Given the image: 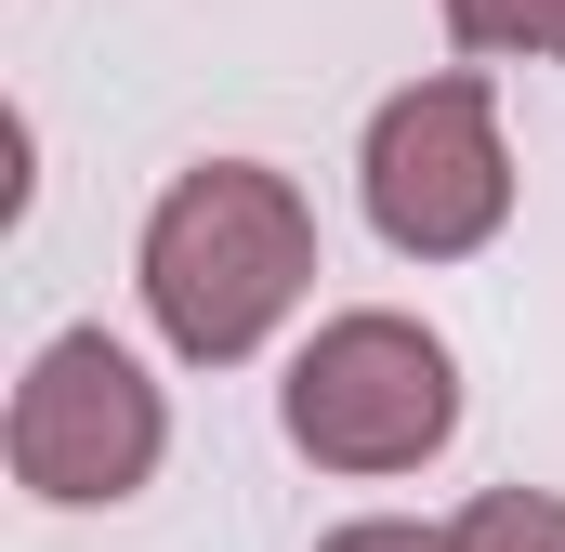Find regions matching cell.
Here are the masks:
<instances>
[{
  "label": "cell",
  "mask_w": 565,
  "mask_h": 552,
  "mask_svg": "<svg viewBox=\"0 0 565 552\" xmlns=\"http://www.w3.org/2000/svg\"><path fill=\"white\" fill-rule=\"evenodd\" d=\"M316 289V211L264 158H198L145 211V316L184 369H237L277 342V316Z\"/></svg>",
  "instance_id": "1"
},
{
  "label": "cell",
  "mask_w": 565,
  "mask_h": 552,
  "mask_svg": "<svg viewBox=\"0 0 565 552\" xmlns=\"http://www.w3.org/2000/svg\"><path fill=\"white\" fill-rule=\"evenodd\" d=\"M277 421H289V447L316 474H422L434 447L460 434V369H447V342H434L422 316L355 302V316H329L289 355Z\"/></svg>",
  "instance_id": "2"
},
{
  "label": "cell",
  "mask_w": 565,
  "mask_h": 552,
  "mask_svg": "<svg viewBox=\"0 0 565 552\" xmlns=\"http://www.w3.org/2000/svg\"><path fill=\"white\" fill-rule=\"evenodd\" d=\"M355 184H369L382 251H408V264H460V251H487V237L513 224V145H500L487 79H473V66L408 79V93L369 119V145H355Z\"/></svg>",
  "instance_id": "3"
},
{
  "label": "cell",
  "mask_w": 565,
  "mask_h": 552,
  "mask_svg": "<svg viewBox=\"0 0 565 552\" xmlns=\"http://www.w3.org/2000/svg\"><path fill=\"white\" fill-rule=\"evenodd\" d=\"M158 447H171V408L106 329H66V342L26 355V382H13V487L26 500L106 513L158 474Z\"/></svg>",
  "instance_id": "4"
},
{
  "label": "cell",
  "mask_w": 565,
  "mask_h": 552,
  "mask_svg": "<svg viewBox=\"0 0 565 552\" xmlns=\"http://www.w3.org/2000/svg\"><path fill=\"white\" fill-rule=\"evenodd\" d=\"M447 552H565V500L553 487H487L447 513Z\"/></svg>",
  "instance_id": "5"
},
{
  "label": "cell",
  "mask_w": 565,
  "mask_h": 552,
  "mask_svg": "<svg viewBox=\"0 0 565 552\" xmlns=\"http://www.w3.org/2000/svg\"><path fill=\"white\" fill-rule=\"evenodd\" d=\"M447 40H460V53H526V66H565V0H447Z\"/></svg>",
  "instance_id": "6"
},
{
  "label": "cell",
  "mask_w": 565,
  "mask_h": 552,
  "mask_svg": "<svg viewBox=\"0 0 565 552\" xmlns=\"http://www.w3.org/2000/svg\"><path fill=\"white\" fill-rule=\"evenodd\" d=\"M316 552H447V527H408V513H369V527H329Z\"/></svg>",
  "instance_id": "7"
}]
</instances>
